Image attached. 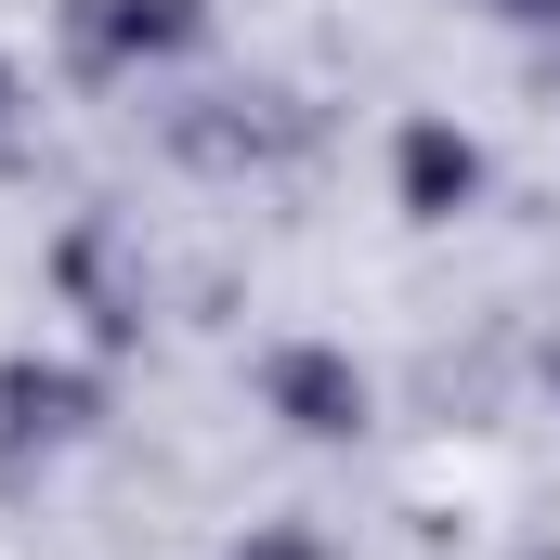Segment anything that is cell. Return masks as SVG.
<instances>
[{"instance_id": "cell-1", "label": "cell", "mask_w": 560, "mask_h": 560, "mask_svg": "<svg viewBox=\"0 0 560 560\" xmlns=\"http://www.w3.org/2000/svg\"><path fill=\"white\" fill-rule=\"evenodd\" d=\"M405 196H418V209H456V196H469V143L418 131V143H405Z\"/></svg>"}, {"instance_id": "cell-2", "label": "cell", "mask_w": 560, "mask_h": 560, "mask_svg": "<svg viewBox=\"0 0 560 560\" xmlns=\"http://www.w3.org/2000/svg\"><path fill=\"white\" fill-rule=\"evenodd\" d=\"M287 405H300V430H339L352 392H339V365H287Z\"/></svg>"}]
</instances>
